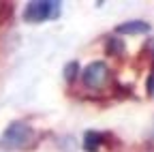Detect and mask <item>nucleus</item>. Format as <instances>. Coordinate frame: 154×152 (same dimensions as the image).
Returning a JSON list of instances; mask_svg holds the SVG:
<instances>
[{
  "label": "nucleus",
  "mask_w": 154,
  "mask_h": 152,
  "mask_svg": "<svg viewBox=\"0 0 154 152\" xmlns=\"http://www.w3.org/2000/svg\"><path fill=\"white\" fill-rule=\"evenodd\" d=\"M60 15V2H49V0H41V2H30L24 11V20L30 24H38L45 20H54Z\"/></svg>",
  "instance_id": "obj_2"
},
{
  "label": "nucleus",
  "mask_w": 154,
  "mask_h": 152,
  "mask_svg": "<svg viewBox=\"0 0 154 152\" xmlns=\"http://www.w3.org/2000/svg\"><path fill=\"white\" fill-rule=\"evenodd\" d=\"M107 75H109V71H107L105 62H92L84 71V82L90 88H101L107 79Z\"/></svg>",
  "instance_id": "obj_3"
},
{
  "label": "nucleus",
  "mask_w": 154,
  "mask_h": 152,
  "mask_svg": "<svg viewBox=\"0 0 154 152\" xmlns=\"http://www.w3.org/2000/svg\"><path fill=\"white\" fill-rule=\"evenodd\" d=\"M64 77H66L69 82H73V79L77 77V62H69V64L64 67Z\"/></svg>",
  "instance_id": "obj_6"
},
{
  "label": "nucleus",
  "mask_w": 154,
  "mask_h": 152,
  "mask_svg": "<svg viewBox=\"0 0 154 152\" xmlns=\"http://www.w3.org/2000/svg\"><path fill=\"white\" fill-rule=\"evenodd\" d=\"M148 92L154 97V73H150V77H148Z\"/></svg>",
  "instance_id": "obj_7"
},
{
  "label": "nucleus",
  "mask_w": 154,
  "mask_h": 152,
  "mask_svg": "<svg viewBox=\"0 0 154 152\" xmlns=\"http://www.w3.org/2000/svg\"><path fill=\"white\" fill-rule=\"evenodd\" d=\"M32 141V129L26 122H13L2 133V144L13 150H24Z\"/></svg>",
  "instance_id": "obj_1"
},
{
  "label": "nucleus",
  "mask_w": 154,
  "mask_h": 152,
  "mask_svg": "<svg viewBox=\"0 0 154 152\" xmlns=\"http://www.w3.org/2000/svg\"><path fill=\"white\" fill-rule=\"evenodd\" d=\"M101 141H103V135H101V133L86 131V135H84V150H86V152H96V148L101 146Z\"/></svg>",
  "instance_id": "obj_5"
},
{
  "label": "nucleus",
  "mask_w": 154,
  "mask_h": 152,
  "mask_svg": "<svg viewBox=\"0 0 154 152\" xmlns=\"http://www.w3.org/2000/svg\"><path fill=\"white\" fill-rule=\"evenodd\" d=\"M116 32H120V34H141V32H150V24H146V22H126V24H120L116 28Z\"/></svg>",
  "instance_id": "obj_4"
}]
</instances>
